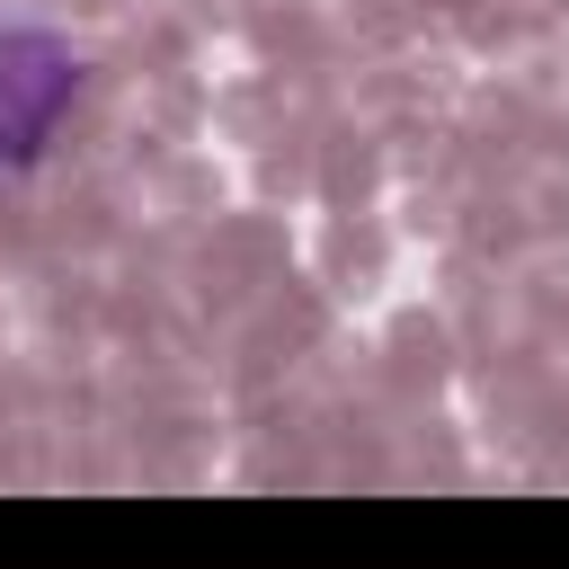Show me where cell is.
Wrapping results in <instances>:
<instances>
[{
    "label": "cell",
    "instance_id": "cell-1",
    "mask_svg": "<svg viewBox=\"0 0 569 569\" xmlns=\"http://www.w3.org/2000/svg\"><path fill=\"white\" fill-rule=\"evenodd\" d=\"M71 98H80L71 44L9 27V36H0V169H27V160L53 142V124H62Z\"/></svg>",
    "mask_w": 569,
    "mask_h": 569
}]
</instances>
